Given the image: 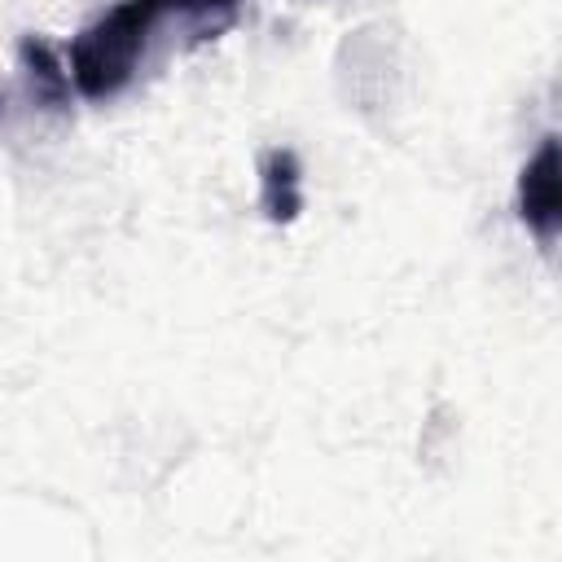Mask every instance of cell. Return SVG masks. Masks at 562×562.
<instances>
[{"label": "cell", "instance_id": "cell-1", "mask_svg": "<svg viewBox=\"0 0 562 562\" xmlns=\"http://www.w3.org/2000/svg\"><path fill=\"white\" fill-rule=\"evenodd\" d=\"M154 13L140 0H123L110 13H101L92 26H83L70 40V83L83 101H110L119 97L149 48L154 35Z\"/></svg>", "mask_w": 562, "mask_h": 562}, {"label": "cell", "instance_id": "cell-2", "mask_svg": "<svg viewBox=\"0 0 562 562\" xmlns=\"http://www.w3.org/2000/svg\"><path fill=\"white\" fill-rule=\"evenodd\" d=\"M518 215L536 233L540 246H553L562 220V189H558V136H544L540 149L527 158L518 176Z\"/></svg>", "mask_w": 562, "mask_h": 562}, {"label": "cell", "instance_id": "cell-3", "mask_svg": "<svg viewBox=\"0 0 562 562\" xmlns=\"http://www.w3.org/2000/svg\"><path fill=\"white\" fill-rule=\"evenodd\" d=\"M259 206L272 224H290L303 211V167L294 149H263L259 158Z\"/></svg>", "mask_w": 562, "mask_h": 562}, {"label": "cell", "instance_id": "cell-4", "mask_svg": "<svg viewBox=\"0 0 562 562\" xmlns=\"http://www.w3.org/2000/svg\"><path fill=\"white\" fill-rule=\"evenodd\" d=\"M154 22H176L193 40H215L228 26H237L246 0H140Z\"/></svg>", "mask_w": 562, "mask_h": 562}, {"label": "cell", "instance_id": "cell-5", "mask_svg": "<svg viewBox=\"0 0 562 562\" xmlns=\"http://www.w3.org/2000/svg\"><path fill=\"white\" fill-rule=\"evenodd\" d=\"M22 70H26V79H31L35 101H53V105H61V101H66L70 79L61 75V66H57V57L48 53V44H44V40H35V35H26V40H22Z\"/></svg>", "mask_w": 562, "mask_h": 562}]
</instances>
